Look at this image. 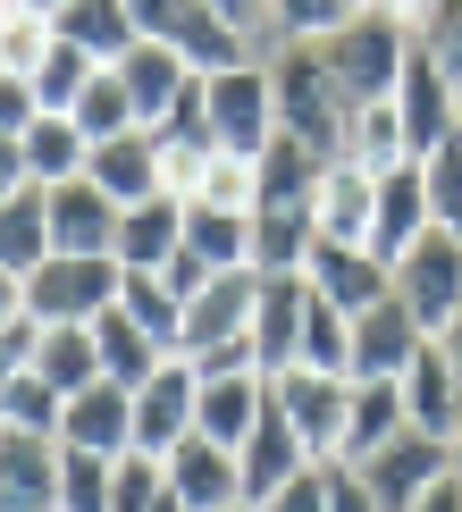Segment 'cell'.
<instances>
[{
	"label": "cell",
	"mask_w": 462,
	"mask_h": 512,
	"mask_svg": "<svg viewBox=\"0 0 462 512\" xmlns=\"http://www.w3.org/2000/svg\"><path fill=\"white\" fill-rule=\"evenodd\" d=\"M412 42H420L412 34V9H353L345 26L320 42V68L336 84V101H345V110H378V101H395Z\"/></svg>",
	"instance_id": "1"
},
{
	"label": "cell",
	"mask_w": 462,
	"mask_h": 512,
	"mask_svg": "<svg viewBox=\"0 0 462 512\" xmlns=\"http://www.w3.org/2000/svg\"><path fill=\"white\" fill-rule=\"evenodd\" d=\"M261 68H269V101H278V135H294L320 160H345V118L353 110L336 101V84L320 68V42H278Z\"/></svg>",
	"instance_id": "2"
},
{
	"label": "cell",
	"mask_w": 462,
	"mask_h": 512,
	"mask_svg": "<svg viewBox=\"0 0 462 512\" xmlns=\"http://www.w3.org/2000/svg\"><path fill=\"white\" fill-rule=\"evenodd\" d=\"M135 34L168 42L194 76H227V68H252V42L219 17V0H126Z\"/></svg>",
	"instance_id": "3"
},
{
	"label": "cell",
	"mask_w": 462,
	"mask_h": 512,
	"mask_svg": "<svg viewBox=\"0 0 462 512\" xmlns=\"http://www.w3.org/2000/svg\"><path fill=\"white\" fill-rule=\"evenodd\" d=\"M395 303L420 319V336H446L462 319V236L429 227V236L395 261Z\"/></svg>",
	"instance_id": "4"
},
{
	"label": "cell",
	"mask_w": 462,
	"mask_h": 512,
	"mask_svg": "<svg viewBox=\"0 0 462 512\" xmlns=\"http://www.w3.org/2000/svg\"><path fill=\"white\" fill-rule=\"evenodd\" d=\"M118 303V261H42L26 277V319L34 328H93Z\"/></svg>",
	"instance_id": "5"
},
{
	"label": "cell",
	"mask_w": 462,
	"mask_h": 512,
	"mask_svg": "<svg viewBox=\"0 0 462 512\" xmlns=\"http://www.w3.org/2000/svg\"><path fill=\"white\" fill-rule=\"evenodd\" d=\"M210 135H219V160H261L278 143V101H269V68H227L210 76Z\"/></svg>",
	"instance_id": "6"
},
{
	"label": "cell",
	"mask_w": 462,
	"mask_h": 512,
	"mask_svg": "<svg viewBox=\"0 0 462 512\" xmlns=\"http://www.w3.org/2000/svg\"><path fill=\"white\" fill-rule=\"evenodd\" d=\"M269 403H278V420L311 445V462H336V445H345V412H353V378L286 370V378H269Z\"/></svg>",
	"instance_id": "7"
},
{
	"label": "cell",
	"mask_w": 462,
	"mask_h": 512,
	"mask_svg": "<svg viewBox=\"0 0 462 512\" xmlns=\"http://www.w3.org/2000/svg\"><path fill=\"white\" fill-rule=\"evenodd\" d=\"M395 118H404V152L412 160H429V152H446V143L462 135V101H454V84L437 76V59L412 42V59H404V84H395Z\"/></svg>",
	"instance_id": "8"
},
{
	"label": "cell",
	"mask_w": 462,
	"mask_h": 512,
	"mask_svg": "<svg viewBox=\"0 0 462 512\" xmlns=\"http://www.w3.org/2000/svg\"><path fill=\"white\" fill-rule=\"evenodd\" d=\"M437 479H454V445H437L420 429H404L395 445H378V454L362 462V487L378 496V512H412Z\"/></svg>",
	"instance_id": "9"
},
{
	"label": "cell",
	"mask_w": 462,
	"mask_h": 512,
	"mask_svg": "<svg viewBox=\"0 0 462 512\" xmlns=\"http://www.w3.org/2000/svg\"><path fill=\"white\" fill-rule=\"evenodd\" d=\"M42 219H51V252H59V261H110V252H118V202L101 194L93 177L42 194Z\"/></svg>",
	"instance_id": "10"
},
{
	"label": "cell",
	"mask_w": 462,
	"mask_h": 512,
	"mask_svg": "<svg viewBox=\"0 0 462 512\" xmlns=\"http://www.w3.org/2000/svg\"><path fill=\"white\" fill-rule=\"evenodd\" d=\"M429 168L420 160H404V168H387V177H378V210H370V261H404V252L429 236Z\"/></svg>",
	"instance_id": "11"
},
{
	"label": "cell",
	"mask_w": 462,
	"mask_h": 512,
	"mask_svg": "<svg viewBox=\"0 0 462 512\" xmlns=\"http://www.w3.org/2000/svg\"><path fill=\"white\" fill-rule=\"evenodd\" d=\"M420 345H429V336H420V319L387 294L378 311H362V319H353V387H370V378L404 387V370L420 361Z\"/></svg>",
	"instance_id": "12"
},
{
	"label": "cell",
	"mask_w": 462,
	"mask_h": 512,
	"mask_svg": "<svg viewBox=\"0 0 462 512\" xmlns=\"http://www.w3.org/2000/svg\"><path fill=\"white\" fill-rule=\"evenodd\" d=\"M303 311H311V277H261V303H252V353L261 378H286L303 361Z\"/></svg>",
	"instance_id": "13"
},
{
	"label": "cell",
	"mask_w": 462,
	"mask_h": 512,
	"mask_svg": "<svg viewBox=\"0 0 462 512\" xmlns=\"http://www.w3.org/2000/svg\"><path fill=\"white\" fill-rule=\"evenodd\" d=\"M252 303H261V269H227V277H210L194 303H185V345H177V361L252 336Z\"/></svg>",
	"instance_id": "14"
},
{
	"label": "cell",
	"mask_w": 462,
	"mask_h": 512,
	"mask_svg": "<svg viewBox=\"0 0 462 512\" xmlns=\"http://www.w3.org/2000/svg\"><path fill=\"white\" fill-rule=\"evenodd\" d=\"M194 403H202V387H194V370H185V361H168L152 387H135V454L168 462L185 437H194Z\"/></svg>",
	"instance_id": "15"
},
{
	"label": "cell",
	"mask_w": 462,
	"mask_h": 512,
	"mask_svg": "<svg viewBox=\"0 0 462 512\" xmlns=\"http://www.w3.org/2000/svg\"><path fill=\"white\" fill-rule=\"evenodd\" d=\"M303 471H311V445L294 437L286 420H278V403H269V420H261V429H252V437L236 445V479H244V512H261L269 496H286V487L303 479Z\"/></svg>",
	"instance_id": "16"
},
{
	"label": "cell",
	"mask_w": 462,
	"mask_h": 512,
	"mask_svg": "<svg viewBox=\"0 0 462 512\" xmlns=\"http://www.w3.org/2000/svg\"><path fill=\"white\" fill-rule=\"evenodd\" d=\"M160 479H168V496H177L185 512H244L236 454H227V445H210V437H185L177 454L160 462Z\"/></svg>",
	"instance_id": "17"
},
{
	"label": "cell",
	"mask_w": 462,
	"mask_h": 512,
	"mask_svg": "<svg viewBox=\"0 0 462 512\" xmlns=\"http://www.w3.org/2000/svg\"><path fill=\"white\" fill-rule=\"evenodd\" d=\"M303 277H311V294H320V303H336L345 319H362V311H378V303L395 294V269L370 261V252H353V244H311Z\"/></svg>",
	"instance_id": "18"
},
{
	"label": "cell",
	"mask_w": 462,
	"mask_h": 512,
	"mask_svg": "<svg viewBox=\"0 0 462 512\" xmlns=\"http://www.w3.org/2000/svg\"><path fill=\"white\" fill-rule=\"evenodd\" d=\"M59 445H76V454H101V462H126L135 454V395L126 387H84L68 412H59Z\"/></svg>",
	"instance_id": "19"
},
{
	"label": "cell",
	"mask_w": 462,
	"mask_h": 512,
	"mask_svg": "<svg viewBox=\"0 0 462 512\" xmlns=\"http://www.w3.org/2000/svg\"><path fill=\"white\" fill-rule=\"evenodd\" d=\"M177 252H185V202H177V194H152V202L118 210V252H110L118 269L160 277L168 261H177Z\"/></svg>",
	"instance_id": "20"
},
{
	"label": "cell",
	"mask_w": 462,
	"mask_h": 512,
	"mask_svg": "<svg viewBox=\"0 0 462 512\" xmlns=\"http://www.w3.org/2000/svg\"><path fill=\"white\" fill-rule=\"evenodd\" d=\"M336 160L303 152L294 135H278L261 160H252V210H320V177Z\"/></svg>",
	"instance_id": "21"
},
{
	"label": "cell",
	"mask_w": 462,
	"mask_h": 512,
	"mask_svg": "<svg viewBox=\"0 0 462 512\" xmlns=\"http://www.w3.org/2000/svg\"><path fill=\"white\" fill-rule=\"evenodd\" d=\"M0 504L9 512H59V437L0 429Z\"/></svg>",
	"instance_id": "22"
},
{
	"label": "cell",
	"mask_w": 462,
	"mask_h": 512,
	"mask_svg": "<svg viewBox=\"0 0 462 512\" xmlns=\"http://www.w3.org/2000/svg\"><path fill=\"white\" fill-rule=\"evenodd\" d=\"M404 420L420 437H437V445H454V429H462V378H454V361L437 353V336L420 345V361L404 370Z\"/></svg>",
	"instance_id": "23"
},
{
	"label": "cell",
	"mask_w": 462,
	"mask_h": 512,
	"mask_svg": "<svg viewBox=\"0 0 462 512\" xmlns=\"http://www.w3.org/2000/svg\"><path fill=\"white\" fill-rule=\"evenodd\" d=\"M84 177H93L118 210L152 202V194H160V135H152V126H135V135H118V143H93Z\"/></svg>",
	"instance_id": "24"
},
{
	"label": "cell",
	"mask_w": 462,
	"mask_h": 512,
	"mask_svg": "<svg viewBox=\"0 0 462 512\" xmlns=\"http://www.w3.org/2000/svg\"><path fill=\"white\" fill-rule=\"evenodd\" d=\"M118 76H126V101H135V126H152V135H160V118L177 110V93L194 84V68L152 34H135V51L118 59Z\"/></svg>",
	"instance_id": "25"
},
{
	"label": "cell",
	"mask_w": 462,
	"mask_h": 512,
	"mask_svg": "<svg viewBox=\"0 0 462 512\" xmlns=\"http://www.w3.org/2000/svg\"><path fill=\"white\" fill-rule=\"evenodd\" d=\"M51 34L68 42V51H84L93 68H118V59L135 51V17H126V0H59Z\"/></svg>",
	"instance_id": "26"
},
{
	"label": "cell",
	"mask_w": 462,
	"mask_h": 512,
	"mask_svg": "<svg viewBox=\"0 0 462 512\" xmlns=\"http://www.w3.org/2000/svg\"><path fill=\"white\" fill-rule=\"evenodd\" d=\"M261 420H269V378H261V370H252V378H210L202 403H194V437L227 445V454H236Z\"/></svg>",
	"instance_id": "27"
},
{
	"label": "cell",
	"mask_w": 462,
	"mask_h": 512,
	"mask_svg": "<svg viewBox=\"0 0 462 512\" xmlns=\"http://www.w3.org/2000/svg\"><path fill=\"white\" fill-rule=\"evenodd\" d=\"M370 210H378V177L353 160H336L320 177V244H353L370 252Z\"/></svg>",
	"instance_id": "28"
},
{
	"label": "cell",
	"mask_w": 462,
	"mask_h": 512,
	"mask_svg": "<svg viewBox=\"0 0 462 512\" xmlns=\"http://www.w3.org/2000/svg\"><path fill=\"white\" fill-rule=\"evenodd\" d=\"M93 353H101V378H110V387H126V395H135V387H152L168 361H177V353H160V345H152V336H143L118 303L93 319Z\"/></svg>",
	"instance_id": "29"
},
{
	"label": "cell",
	"mask_w": 462,
	"mask_h": 512,
	"mask_svg": "<svg viewBox=\"0 0 462 512\" xmlns=\"http://www.w3.org/2000/svg\"><path fill=\"white\" fill-rule=\"evenodd\" d=\"M17 152H26V185H34V194H59V185L84 177L93 143L76 135V118H34L26 135H17Z\"/></svg>",
	"instance_id": "30"
},
{
	"label": "cell",
	"mask_w": 462,
	"mask_h": 512,
	"mask_svg": "<svg viewBox=\"0 0 462 512\" xmlns=\"http://www.w3.org/2000/svg\"><path fill=\"white\" fill-rule=\"evenodd\" d=\"M412 420H404V387H387V378H370V387H353V412H345V445H336V462H362L378 454V445H395Z\"/></svg>",
	"instance_id": "31"
},
{
	"label": "cell",
	"mask_w": 462,
	"mask_h": 512,
	"mask_svg": "<svg viewBox=\"0 0 462 512\" xmlns=\"http://www.w3.org/2000/svg\"><path fill=\"white\" fill-rule=\"evenodd\" d=\"M185 252L227 277V269H252V219L244 210H210V202H185Z\"/></svg>",
	"instance_id": "32"
},
{
	"label": "cell",
	"mask_w": 462,
	"mask_h": 512,
	"mask_svg": "<svg viewBox=\"0 0 462 512\" xmlns=\"http://www.w3.org/2000/svg\"><path fill=\"white\" fill-rule=\"evenodd\" d=\"M320 244V210H252V269L261 277H294Z\"/></svg>",
	"instance_id": "33"
},
{
	"label": "cell",
	"mask_w": 462,
	"mask_h": 512,
	"mask_svg": "<svg viewBox=\"0 0 462 512\" xmlns=\"http://www.w3.org/2000/svg\"><path fill=\"white\" fill-rule=\"evenodd\" d=\"M34 378H42V387H51L59 403H76L84 387H101L93 328H42V345H34Z\"/></svg>",
	"instance_id": "34"
},
{
	"label": "cell",
	"mask_w": 462,
	"mask_h": 512,
	"mask_svg": "<svg viewBox=\"0 0 462 512\" xmlns=\"http://www.w3.org/2000/svg\"><path fill=\"white\" fill-rule=\"evenodd\" d=\"M42 261H51V219H42V194L26 185V194L0 202V277H17V286H26Z\"/></svg>",
	"instance_id": "35"
},
{
	"label": "cell",
	"mask_w": 462,
	"mask_h": 512,
	"mask_svg": "<svg viewBox=\"0 0 462 512\" xmlns=\"http://www.w3.org/2000/svg\"><path fill=\"white\" fill-rule=\"evenodd\" d=\"M118 311L135 319L143 336H152L160 353H177L185 345V303L168 294V277H143V269H118Z\"/></svg>",
	"instance_id": "36"
},
{
	"label": "cell",
	"mask_w": 462,
	"mask_h": 512,
	"mask_svg": "<svg viewBox=\"0 0 462 512\" xmlns=\"http://www.w3.org/2000/svg\"><path fill=\"white\" fill-rule=\"evenodd\" d=\"M345 160L370 168V177H387V168H404V118H395V101H378V110H353L345 118Z\"/></svg>",
	"instance_id": "37"
},
{
	"label": "cell",
	"mask_w": 462,
	"mask_h": 512,
	"mask_svg": "<svg viewBox=\"0 0 462 512\" xmlns=\"http://www.w3.org/2000/svg\"><path fill=\"white\" fill-rule=\"evenodd\" d=\"M294 370L353 378V319L336 311V303H320V294H311V311H303V361H294Z\"/></svg>",
	"instance_id": "38"
},
{
	"label": "cell",
	"mask_w": 462,
	"mask_h": 512,
	"mask_svg": "<svg viewBox=\"0 0 462 512\" xmlns=\"http://www.w3.org/2000/svg\"><path fill=\"white\" fill-rule=\"evenodd\" d=\"M76 135H84V143H118V135H135V101H126V76H118V68H101L93 84H84V101H76Z\"/></svg>",
	"instance_id": "39"
},
{
	"label": "cell",
	"mask_w": 462,
	"mask_h": 512,
	"mask_svg": "<svg viewBox=\"0 0 462 512\" xmlns=\"http://www.w3.org/2000/svg\"><path fill=\"white\" fill-rule=\"evenodd\" d=\"M101 68L84 51H68V42H51V59L34 68V110L42 118H76V101H84V84H93Z\"/></svg>",
	"instance_id": "40"
},
{
	"label": "cell",
	"mask_w": 462,
	"mask_h": 512,
	"mask_svg": "<svg viewBox=\"0 0 462 512\" xmlns=\"http://www.w3.org/2000/svg\"><path fill=\"white\" fill-rule=\"evenodd\" d=\"M110 487H118V462L59 445V512H110Z\"/></svg>",
	"instance_id": "41"
},
{
	"label": "cell",
	"mask_w": 462,
	"mask_h": 512,
	"mask_svg": "<svg viewBox=\"0 0 462 512\" xmlns=\"http://www.w3.org/2000/svg\"><path fill=\"white\" fill-rule=\"evenodd\" d=\"M59 412H68V403L42 387L34 370L9 378V395H0V429H17V437H59Z\"/></svg>",
	"instance_id": "42"
},
{
	"label": "cell",
	"mask_w": 462,
	"mask_h": 512,
	"mask_svg": "<svg viewBox=\"0 0 462 512\" xmlns=\"http://www.w3.org/2000/svg\"><path fill=\"white\" fill-rule=\"evenodd\" d=\"M412 34H420V51L437 59V76H446L454 101H462V9H412Z\"/></svg>",
	"instance_id": "43"
},
{
	"label": "cell",
	"mask_w": 462,
	"mask_h": 512,
	"mask_svg": "<svg viewBox=\"0 0 462 512\" xmlns=\"http://www.w3.org/2000/svg\"><path fill=\"white\" fill-rule=\"evenodd\" d=\"M420 168H429V219L446 227V236H462V135L446 143V152H429Z\"/></svg>",
	"instance_id": "44"
},
{
	"label": "cell",
	"mask_w": 462,
	"mask_h": 512,
	"mask_svg": "<svg viewBox=\"0 0 462 512\" xmlns=\"http://www.w3.org/2000/svg\"><path fill=\"white\" fill-rule=\"evenodd\" d=\"M353 17V0H278V42H328Z\"/></svg>",
	"instance_id": "45"
},
{
	"label": "cell",
	"mask_w": 462,
	"mask_h": 512,
	"mask_svg": "<svg viewBox=\"0 0 462 512\" xmlns=\"http://www.w3.org/2000/svg\"><path fill=\"white\" fill-rule=\"evenodd\" d=\"M160 496H168L160 462L152 454H126L118 462V487H110V512H160Z\"/></svg>",
	"instance_id": "46"
},
{
	"label": "cell",
	"mask_w": 462,
	"mask_h": 512,
	"mask_svg": "<svg viewBox=\"0 0 462 512\" xmlns=\"http://www.w3.org/2000/svg\"><path fill=\"white\" fill-rule=\"evenodd\" d=\"M194 202H210V210H244V219H252V168H244V160H210V177H202Z\"/></svg>",
	"instance_id": "47"
},
{
	"label": "cell",
	"mask_w": 462,
	"mask_h": 512,
	"mask_svg": "<svg viewBox=\"0 0 462 512\" xmlns=\"http://www.w3.org/2000/svg\"><path fill=\"white\" fill-rule=\"evenodd\" d=\"M34 345H42L34 319H9V328H0V395H9V378H26V370H34Z\"/></svg>",
	"instance_id": "48"
},
{
	"label": "cell",
	"mask_w": 462,
	"mask_h": 512,
	"mask_svg": "<svg viewBox=\"0 0 462 512\" xmlns=\"http://www.w3.org/2000/svg\"><path fill=\"white\" fill-rule=\"evenodd\" d=\"M261 512H328V462H311V471H303V479H294V487H286V496H269Z\"/></svg>",
	"instance_id": "49"
},
{
	"label": "cell",
	"mask_w": 462,
	"mask_h": 512,
	"mask_svg": "<svg viewBox=\"0 0 462 512\" xmlns=\"http://www.w3.org/2000/svg\"><path fill=\"white\" fill-rule=\"evenodd\" d=\"M328 512H378V496L362 487L353 462H328Z\"/></svg>",
	"instance_id": "50"
},
{
	"label": "cell",
	"mask_w": 462,
	"mask_h": 512,
	"mask_svg": "<svg viewBox=\"0 0 462 512\" xmlns=\"http://www.w3.org/2000/svg\"><path fill=\"white\" fill-rule=\"evenodd\" d=\"M42 110H34V84L26 76H0V135H26Z\"/></svg>",
	"instance_id": "51"
},
{
	"label": "cell",
	"mask_w": 462,
	"mask_h": 512,
	"mask_svg": "<svg viewBox=\"0 0 462 512\" xmlns=\"http://www.w3.org/2000/svg\"><path fill=\"white\" fill-rule=\"evenodd\" d=\"M160 277H168V294H177V303H194V294H202V286H210V269H202V261H194V252H177V261H168V269H160Z\"/></svg>",
	"instance_id": "52"
},
{
	"label": "cell",
	"mask_w": 462,
	"mask_h": 512,
	"mask_svg": "<svg viewBox=\"0 0 462 512\" xmlns=\"http://www.w3.org/2000/svg\"><path fill=\"white\" fill-rule=\"evenodd\" d=\"M26 194V152H17V135H0V202Z\"/></svg>",
	"instance_id": "53"
},
{
	"label": "cell",
	"mask_w": 462,
	"mask_h": 512,
	"mask_svg": "<svg viewBox=\"0 0 462 512\" xmlns=\"http://www.w3.org/2000/svg\"><path fill=\"white\" fill-rule=\"evenodd\" d=\"M412 512H462V479H437V487H429V496H420Z\"/></svg>",
	"instance_id": "54"
},
{
	"label": "cell",
	"mask_w": 462,
	"mask_h": 512,
	"mask_svg": "<svg viewBox=\"0 0 462 512\" xmlns=\"http://www.w3.org/2000/svg\"><path fill=\"white\" fill-rule=\"evenodd\" d=\"M9 319H26V286H17V277H0V328H9Z\"/></svg>",
	"instance_id": "55"
},
{
	"label": "cell",
	"mask_w": 462,
	"mask_h": 512,
	"mask_svg": "<svg viewBox=\"0 0 462 512\" xmlns=\"http://www.w3.org/2000/svg\"><path fill=\"white\" fill-rule=\"evenodd\" d=\"M437 353H446V361H454V378H462V319H454L446 336H437Z\"/></svg>",
	"instance_id": "56"
},
{
	"label": "cell",
	"mask_w": 462,
	"mask_h": 512,
	"mask_svg": "<svg viewBox=\"0 0 462 512\" xmlns=\"http://www.w3.org/2000/svg\"><path fill=\"white\" fill-rule=\"evenodd\" d=\"M454 479H462V429H454Z\"/></svg>",
	"instance_id": "57"
},
{
	"label": "cell",
	"mask_w": 462,
	"mask_h": 512,
	"mask_svg": "<svg viewBox=\"0 0 462 512\" xmlns=\"http://www.w3.org/2000/svg\"><path fill=\"white\" fill-rule=\"evenodd\" d=\"M0 512H9V504H0Z\"/></svg>",
	"instance_id": "58"
}]
</instances>
